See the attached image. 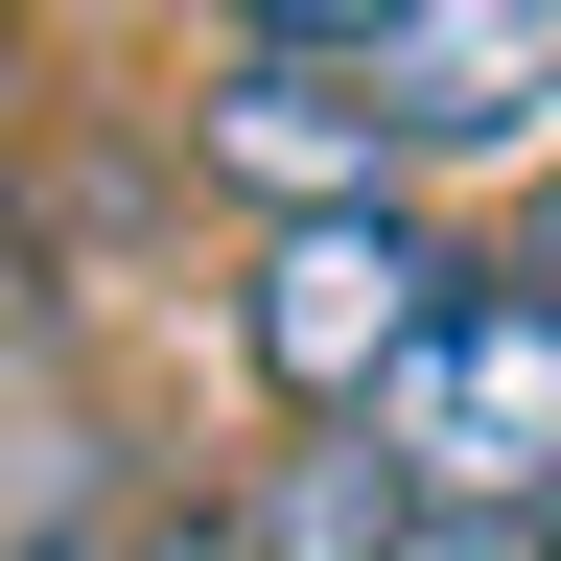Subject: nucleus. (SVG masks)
<instances>
[{"instance_id":"obj_1","label":"nucleus","mask_w":561,"mask_h":561,"mask_svg":"<svg viewBox=\"0 0 561 561\" xmlns=\"http://www.w3.org/2000/svg\"><path fill=\"white\" fill-rule=\"evenodd\" d=\"M445 305H468V257L421 234L398 187H351V210H257V257H234V351H257L280 421H375L421 351H445Z\"/></svg>"},{"instance_id":"obj_2","label":"nucleus","mask_w":561,"mask_h":561,"mask_svg":"<svg viewBox=\"0 0 561 561\" xmlns=\"http://www.w3.org/2000/svg\"><path fill=\"white\" fill-rule=\"evenodd\" d=\"M375 445L421 468V515H561V305L538 280H468L445 351L375 398Z\"/></svg>"},{"instance_id":"obj_3","label":"nucleus","mask_w":561,"mask_h":561,"mask_svg":"<svg viewBox=\"0 0 561 561\" xmlns=\"http://www.w3.org/2000/svg\"><path fill=\"white\" fill-rule=\"evenodd\" d=\"M351 94H375L398 164H491V140L561 117V0H398V24L351 47Z\"/></svg>"},{"instance_id":"obj_4","label":"nucleus","mask_w":561,"mask_h":561,"mask_svg":"<svg viewBox=\"0 0 561 561\" xmlns=\"http://www.w3.org/2000/svg\"><path fill=\"white\" fill-rule=\"evenodd\" d=\"M187 140L234 187H280V210H351V187H398V140H375V94H351V47H234L187 94Z\"/></svg>"},{"instance_id":"obj_5","label":"nucleus","mask_w":561,"mask_h":561,"mask_svg":"<svg viewBox=\"0 0 561 561\" xmlns=\"http://www.w3.org/2000/svg\"><path fill=\"white\" fill-rule=\"evenodd\" d=\"M421 538V468L375 421H280V468H234V538L210 561H398Z\"/></svg>"},{"instance_id":"obj_6","label":"nucleus","mask_w":561,"mask_h":561,"mask_svg":"<svg viewBox=\"0 0 561 561\" xmlns=\"http://www.w3.org/2000/svg\"><path fill=\"white\" fill-rule=\"evenodd\" d=\"M210 24H234V47H375L398 0H210Z\"/></svg>"},{"instance_id":"obj_7","label":"nucleus","mask_w":561,"mask_h":561,"mask_svg":"<svg viewBox=\"0 0 561 561\" xmlns=\"http://www.w3.org/2000/svg\"><path fill=\"white\" fill-rule=\"evenodd\" d=\"M398 561H561V538H538V515H421Z\"/></svg>"},{"instance_id":"obj_8","label":"nucleus","mask_w":561,"mask_h":561,"mask_svg":"<svg viewBox=\"0 0 561 561\" xmlns=\"http://www.w3.org/2000/svg\"><path fill=\"white\" fill-rule=\"evenodd\" d=\"M491 280H538V305H561V164L515 187V257H491Z\"/></svg>"},{"instance_id":"obj_9","label":"nucleus","mask_w":561,"mask_h":561,"mask_svg":"<svg viewBox=\"0 0 561 561\" xmlns=\"http://www.w3.org/2000/svg\"><path fill=\"white\" fill-rule=\"evenodd\" d=\"M538 538H561V515H538Z\"/></svg>"}]
</instances>
